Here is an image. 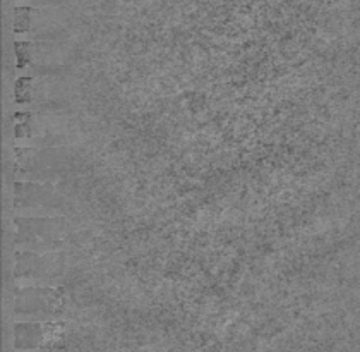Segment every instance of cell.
<instances>
[{
    "instance_id": "obj_2",
    "label": "cell",
    "mask_w": 360,
    "mask_h": 352,
    "mask_svg": "<svg viewBox=\"0 0 360 352\" xmlns=\"http://www.w3.org/2000/svg\"><path fill=\"white\" fill-rule=\"evenodd\" d=\"M31 134V115L30 113H18L15 115V136L28 138Z\"/></svg>"
},
{
    "instance_id": "obj_1",
    "label": "cell",
    "mask_w": 360,
    "mask_h": 352,
    "mask_svg": "<svg viewBox=\"0 0 360 352\" xmlns=\"http://www.w3.org/2000/svg\"><path fill=\"white\" fill-rule=\"evenodd\" d=\"M40 346H45V328L37 323L15 327V347L18 349H34Z\"/></svg>"
},
{
    "instance_id": "obj_3",
    "label": "cell",
    "mask_w": 360,
    "mask_h": 352,
    "mask_svg": "<svg viewBox=\"0 0 360 352\" xmlns=\"http://www.w3.org/2000/svg\"><path fill=\"white\" fill-rule=\"evenodd\" d=\"M15 100L19 103H26L31 100V80L30 77H21L15 84Z\"/></svg>"
},
{
    "instance_id": "obj_4",
    "label": "cell",
    "mask_w": 360,
    "mask_h": 352,
    "mask_svg": "<svg viewBox=\"0 0 360 352\" xmlns=\"http://www.w3.org/2000/svg\"><path fill=\"white\" fill-rule=\"evenodd\" d=\"M30 26V11L18 9L15 11V31H26Z\"/></svg>"
},
{
    "instance_id": "obj_5",
    "label": "cell",
    "mask_w": 360,
    "mask_h": 352,
    "mask_svg": "<svg viewBox=\"0 0 360 352\" xmlns=\"http://www.w3.org/2000/svg\"><path fill=\"white\" fill-rule=\"evenodd\" d=\"M28 49H30V43H15V54H18V65L19 68H25L26 64L30 62L28 57Z\"/></svg>"
}]
</instances>
